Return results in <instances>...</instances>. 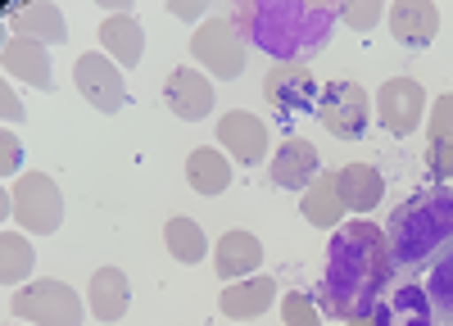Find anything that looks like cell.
Returning a JSON list of instances; mask_svg holds the SVG:
<instances>
[{
  "mask_svg": "<svg viewBox=\"0 0 453 326\" xmlns=\"http://www.w3.org/2000/svg\"><path fill=\"white\" fill-rule=\"evenodd\" d=\"M367 317H372V326H435L431 295H426V285H418L412 272H395Z\"/></svg>",
  "mask_w": 453,
  "mask_h": 326,
  "instance_id": "cell-6",
  "label": "cell"
},
{
  "mask_svg": "<svg viewBox=\"0 0 453 326\" xmlns=\"http://www.w3.org/2000/svg\"><path fill=\"white\" fill-rule=\"evenodd\" d=\"M340 10V19H345L349 27H358V32H367L376 19H381V5H354V0H345V5H335Z\"/></svg>",
  "mask_w": 453,
  "mask_h": 326,
  "instance_id": "cell-31",
  "label": "cell"
},
{
  "mask_svg": "<svg viewBox=\"0 0 453 326\" xmlns=\"http://www.w3.org/2000/svg\"><path fill=\"white\" fill-rule=\"evenodd\" d=\"M14 36H32V42H42V46H59V42H68V23H64L59 5L32 0V5L14 10Z\"/></svg>",
  "mask_w": 453,
  "mask_h": 326,
  "instance_id": "cell-20",
  "label": "cell"
},
{
  "mask_svg": "<svg viewBox=\"0 0 453 326\" xmlns=\"http://www.w3.org/2000/svg\"><path fill=\"white\" fill-rule=\"evenodd\" d=\"M440 326H453V322H440Z\"/></svg>",
  "mask_w": 453,
  "mask_h": 326,
  "instance_id": "cell-36",
  "label": "cell"
},
{
  "mask_svg": "<svg viewBox=\"0 0 453 326\" xmlns=\"http://www.w3.org/2000/svg\"><path fill=\"white\" fill-rule=\"evenodd\" d=\"M345 326H372V317H354V322H345Z\"/></svg>",
  "mask_w": 453,
  "mask_h": 326,
  "instance_id": "cell-35",
  "label": "cell"
},
{
  "mask_svg": "<svg viewBox=\"0 0 453 326\" xmlns=\"http://www.w3.org/2000/svg\"><path fill=\"white\" fill-rule=\"evenodd\" d=\"M186 181H191L200 195H222L232 186V163H226V155L213 150V145H200V150H191V159H186Z\"/></svg>",
  "mask_w": 453,
  "mask_h": 326,
  "instance_id": "cell-24",
  "label": "cell"
},
{
  "mask_svg": "<svg viewBox=\"0 0 453 326\" xmlns=\"http://www.w3.org/2000/svg\"><path fill=\"white\" fill-rule=\"evenodd\" d=\"M0 114H5V123H23L27 114H23V104H19V95H14V87L5 82L0 87Z\"/></svg>",
  "mask_w": 453,
  "mask_h": 326,
  "instance_id": "cell-33",
  "label": "cell"
},
{
  "mask_svg": "<svg viewBox=\"0 0 453 326\" xmlns=\"http://www.w3.org/2000/svg\"><path fill=\"white\" fill-rule=\"evenodd\" d=\"M32 263H36V254H32V245H27L19 231L0 236V281H5V285L27 281V277H32Z\"/></svg>",
  "mask_w": 453,
  "mask_h": 326,
  "instance_id": "cell-26",
  "label": "cell"
},
{
  "mask_svg": "<svg viewBox=\"0 0 453 326\" xmlns=\"http://www.w3.org/2000/svg\"><path fill=\"white\" fill-rule=\"evenodd\" d=\"M299 213H304L313 227H340V217H345V200H340V177H335V172H318V177L309 181L304 200H299Z\"/></svg>",
  "mask_w": 453,
  "mask_h": 326,
  "instance_id": "cell-21",
  "label": "cell"
},
{
  "mask_svg": "<svg viewBox=\"0 0 453 326\" xmlns=\"http://www.w3.org/2000/svg\"><path fill=\"white\" fill-rule=\"evenodd\" d=\"M335 177H340V200H345V208H354V213L376 208L381 195H386V181L372 163H345Z\"/></svg>",
  "mask_w": 453,
  "mask_h": 326,
  "instance_id": "cell-22",
  "label": "cell"
},
{
  "mask_svg": "<svg viewBox=\"0 0 453 326\" xmlns=\"http://www.w3.org/2000/svg\"><path fill=\"white\" fill-rule=\"evenodd\" d=\"M386 19H390L395 42H403V46H431L440 32V10L431 0H395Z\"/></svg>",
  "mask_w": 453,
  "mask_h": 326,
  "instance_id": "cell-14",
  "label": "cell"
},
{
  "mask_svg": "<svg viewBox=\"0 0 453 326\" xmlns=\"http://www.w3.org/2000/svg\"><path fill=\"white\" fill-rule=\"evenodd\" d=\"M10 308L36 326H82V299L64 281H32V285L14 290Z\"/></svg>",
  "mask_w": 453,
  "mask_h": 326,
  "instance_id": "cell-4",
  "label": "cell"
},
{
  "mask_svg": "<svg viewBox=\"0 0 453 326\" xmlns=\"http://www.w3.org/2000/svg\"><path fill=\"white\" fill-rule=\"evenodd\" d=\"M73 82H78L82 100L91 109H100V114H119L127 91H123V72L119 64H113L109 55H82L78 64H73Z\"/></svg>",
  "mask_w": 453,
  "mask_h": 326,
  "instance_id": "cell-10",
  "label": "cell"
},
{
  "mask_svg": "<svg viewBox=\"0 0 453 326\" xmlns=\"http://www.w3.org/2000/svg\"><path fill=\"white\" fill-rule=\"evenodd\" d=\"M395 272L431 268L453 245V186H422L412 191L386 223Z\"/></svg>",
  "mask_w": 453,
  "mask_h": 326,
  "instance_id": "cell-3",
  "label": "cell"
},
{
  "mask_svg": "<svg viewBox=\"0 0 453 326\" xmlns=\"http://www.w3.org/2000/svg\"><path fill=\"white\" fill-rule=\"evenodd\" d=\"M258 263H263V245H258V236H250V231H226L222 240H218V249H213V268H218V277L232 285V281H250V272H258Z\"/></svg>",
  "mask_w": 453,
  "mask_h": 326,
  "instance_id": "cell-15",
  "label": "cell"
},
{
  "mask_svg": "<svg viewBox=\"0 0 453 326\" xmlns=\"http://www.w3.org/2000/svg\"><path fill=\"white\" fill-rule=\"evenodd\" d=\"M367 91L358 82H331L322 87L318 100V123L335 136V140H358L367 132Z\"/></svg>",
  "mask_w": 453,
  "mask_h": 326,
  "instance_id": "cell-9",
  "label": "cell"
},
{
  "mask_svg": "<svg viewBox=\"0 0 453 326\" xmlns=\"http://www.w3.org/2000/svg\"><path fill=\"white\" fill-rule=\"evenodd\" d=\"M232 27L277 64H299L318 50H326L340 10L322 0H245L226 10Z\"/></svg>",
  "mask_w": 453,
  "mask_h": 326,
  "instance_id": "cell-2",
  "label": "cell"
},
{
  "mask_svg": "<svg viewBox=\"0 0 453 326\" xmlns=\"http://www.w3.org/2000/svg\"><path fill=\"white\" fill-rule=\"evenodd\" d=\"M164 100L181 123H200L213 109V82L200 68H173L168 82H164Z\"/></svg>",
  "mask_w": 453,
  "mask_h": 326,
  "instance_id": "cell-13",
  "label": "cell"
},
{
  "mask_svg": "<svg viewBox=\"0 0 453 326\" xmlns=\"http://www.w3.org/2000/svg\"><path fill=\"white\" fill-rule=\"evenodd\" d=\"M218 145L236 163H263L268 159V127L250 109H232V114L218 118Z\"/></svg>",
  "mask_w": 453,
  "mask_h": 326,
  "instance_id": "cell-12",
  "label": "cell"
},
{
  "mask_svg": "<svg viewBox=\"0 0 453 326\" xmlns=\"http://www.w3.org/2000/svg\"><path fill=\"white\" fill-rule=\"evenodd\" d=\"M263 100L273 104L277 118L295 123V118H304L309 109H318L322 87L313 82V72L304 64H273L268 78H263Z\"/></svg>",
  "mask_w": 453,
  "mask_h": 326,
  "instance_id": "cell-8",
  "label": "cell"
},
{
  "mask_svg": "<svg viewBox=\"0 0 453 326\" xmlns=\"http://www.w3.org/2000/svg\"><path fill=\"white\" fill-rule=\"evenodd\" d=\"M191 55L213 72V78L236 82L245 72V36L232 27V19H204L191 36Z\"/></svg>",
  "mask_w": 453,
  "mask_h": 326,
  "instance_id": "cell-7",
  "label": "cell"
},
{
  "mask_svg": "<svg viewBox=\"0 0 453 326\" xmlns=\"http://www.w3.org/2000/svg\"><path fill=\"white\" fill-rule=\"evenodd\" d=\"M422 109H426V87H422L418 78H390V82H381L376 114H381V127H386V132H395V136L418 132Z\"/></svg>",
  "mask_w": 453,
  "mask_h": 326,
  "instance_id": "cell-11",
  "label": "cell"
},
{
  "mask_svg": "<svg viewBox=\"0 0 453 326\" xmlns=\"http://www.w3.org/2000/svg\"><path fill=\"white\" fill-rule=\"evenodd\" d=\"M426 140H453V95H440V100H435Z\"/></svg>",
  "mask_w": 453,
  "mask_h": 326,
  "instance_id": "cell-29",
  "label": "cell"
},
{
  "mask_svg": "<svg viewBox=\"0 0 453 326\" xmlns=\"http://www.w3.org/2000/svg\"><path fill=\"white\" fill-rule=\"evenodd\" d=\"M313 177H318V150L304 136H290L281 150L273 155V186H281V191H309Z\"/></svg>",
  "mask_w": 453,
  "mask_h": 326,
  "instance_id": "cell-17",
  "label": "cell"
},
{
  "mask_svg": "<svg viewBox=\"0 0 453 326\" xmlns=\"http://www.w3.org/2000/svg\"><path fill=\"white\" fill-rule=\"evenodd\" d=\"M426 295H431V308L453 322V245L440 254V259L431 263V277H426Z\"/></svg>",
  "mask_w": 453,
  "mask_h": 326,
  "instance_id": "cell-27",
  "label": "cell"
},
{
  "mask_svg": "<svg viewBox=\"0 0 453 326\" xmlns=\"http://www.w3.org/2000/svg\"><path fill=\"white\" fill-rule=\"evenodd\" d=\"M390 277H395V259H390L386 231L358 217V223H345L331 236L326 272L313 290V304L322 308V317H335V322L367 317Z\"/></svg>",
  "mask_w": 453,
  "mask_h": 326,
  "instance_id": "cell-1",
  "label": "cell"
},
{
  "mask_svg": "<svg viewBox=\"0 0 453 326\" xmlns=\"http://www.w3.org/2000/svg\"><path fill=\"white\" fill-rule=\"evenodd\" d=\"M127 299H132V290H127V272L123 268H100L91 277V317L119 322L127 313Z\"/></svg>",
  "mask_w": 453,
  "mask_h": 326,
  "instance_id": "cell-23",
  "label": "cell"
},
{
  "mask_svg": "<svg viewBox=\"0 0 453 326\" xmlns=\"http://www.w3.org/2000/svg\"><path fill=\"white\" fill-rule=\"evenodd\" d=\"M273 295H277V281L273 277H250V281H232L222 290L218 308L232 317V322H250V317H263L273 308Z\"/></svg>",
  "mask_w": 453,
  "mask_h": 326,
  "instance_id": "cell-18",
  "label": "cell"
},
{
  "mask_svg": "<svg viewBox=\"0 0 453 326\" xmlns=\"http://www.w3.org/2000/svg\"><path fill=\"white\" fill-rule=\"evenodd\" d=\"M0 159H5V163H0V172H5V177H14V172H19V159H23V150H19L14 132H5V136H0Z\"/></svg>",
  "mask_w": 453,
  "mask_h": 326,
  "instance_id": "cell-32",
  "label": "cell"
},
{
  "mask_svg": "<svg viewBox=\"0 0 453 326\" xmlns=\"http://www.w3.org/2000/svg\"><path fill=\"white\" fill-rule=\"evenodd\" d=\"M164 245L177 263H200L204 254H209V240L200 231V223H191V217H168V227H164Z\"/></svg>",
  "mask_w": 453,
  "mask_h": 326,
  "instance_id": "cell-25",
  "label": "cell"
},
{
  "mask_svg": "<svg viewBox=\"0 0 453 326\" xmlns=\"http://www.w3.org/2000/svg\"><path fill=\"white\" fill-rule=\"evenodd\" d=\"M10 195H14V217H19L23 231H36V236L59 231V223H64V195L55 186V177L23 172Z\"/></svg>",
  "mask_w": 453,
  "mask_h": 326,
  "instance_id": "cell-5",
  "label": "cell"
},
{
  "mask_svg": "<svg viewBox=\"0 0 453 326\" xmlns=\"http://www.w3.org/2000/svg\"><path fill=\"white\" fill-rule=\"evenodd\" d=\"M281 317H286V326H322V308L313 304V295H304V290H290L281 299Z\"/></svg>",
  "mask_w": 453,
  "mask_h": 326,
  "instance_id": "cell-28",
  "label": "cell"
},
{
  "mask_svg": "<svg viewBox=\"0 0 453 326\" xmlns=\"http://www.w3.org/2000/svg\"><path fill=\"white\" fill-rule=\"evenodd\" d=\"M100 46L113 64H123V68H136L141 55H145V32L136 23L132 10H113L104 23H100Z\"/></svg>",
  "mask_w": 453,
  "mask_h": 326,
  "instance_id": "cell-16",
  "label": "cell"
},
{
  "mask_svg": "<svg viewBox=\"0 0 453 326\" xmlns=\"http://www.w3.org/2000/svg\"><path fill=\"white\" fill-rule=\"evenodd\" d=\"M0 64H5L10 78L50 91V55H46L42 42H32V36H10V42H5V55H0Z\"/></svg>",
  "mask_w": 453,
  "mask_h": 326,
  "instance_id": "cell-19",
  "label": "cell"
},
{
  "mask_svg": "<svg viewBox=\"0 0 453 326\" xmlns=\"http://www.w3.org/2000/svg\"><path fill=\"white\" fill-rule=\"evenodd\" d=\"M426 168L440 181L453 177V140H426Z\"/></svg>",
  "mask_w": 453,
  "mask_h": 326,
  "instance_id": "cell-30",
  "label": "cell"
},
{
  "mask_svg": "<svg viewBox=\"0 0 453 326\" xmlns=\"http://www.w3.org/2000/svg\"><path fill=\"white\" fill-rule=\"evenodd\" d=\"M168 10L181 14V19H196V14H200V5H168Z\"/></svg>",
  "mask_w": 453,
  "mask_h": 326,
  "instance_id": "cell-34",
  "label": "cell"
}]
</instances>
